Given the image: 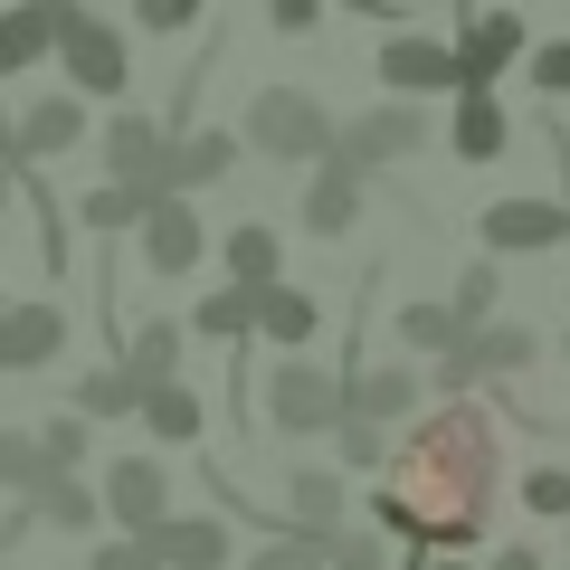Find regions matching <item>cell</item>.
I'll return each mask as SVG.
<instances>
[{
	"mask_svg": "<svg viewBox=\"0 0 570 570\" xmlns=\"http://www.w3.org/2000/svg\"><path fill=\"white\" fill-rule=\"evenodd\" d=\"M219 266H228V285L238 295H266V285H285V247H276V228L266 219H238L219 238Z\"/></svg>",
	"mask_w": 570,
	"mask_h": 570,
	"instance_id": "obj_23",
	"label": "cell"
},
{
	"mask_svg": "<svg viewBox=\"0 0 570 570\" xmlns=\"http://www.w3.org/2000/svg\"><path fill=\"white\" fill-rule=\"evenodd\" d=\"M10 190H20V171H0V209H10Z\"/></svg>",
	"mask_w": 570,
	"mask_h": 570,
	"instance_id": "obj_44",
	"label": "cell"
},
{
	"mask_svg": "<svg viewBox=\"0 0 570 570\" xmlns=\"http://www.w3.org/2000/svg\"><path fill=\"white\" fill-rule=\"evenodd\" d=\"M67 409H77L86 428H96V419H134V409H142V390L124 381L115 362H105V371H86V381H77V400H67Z\"/></svg>",
	"mask_w": 570,
	"mask_h": 570,
	"instance_id": "obj_30",
	"label": "cell"
},
{
	"mask_svg": "<svg viewBox=\"0 0 570 570\" xmlns=\"http://www.w3.org/2000/svg\"><path fill=\"white\" fill-rule=\"evenodd\" d=\"M532 86H542V96H570V39L532 48Z\"/></svg>",
	"mask_w": 570,
	"mask_h": 570,
	"instance_id": "obj_39",
	"label": "cell"
},
{
	"mask_svg": "<svg viewBox=\"0 0 570 570\" xmlns=\"http://www.w3.org/2000/svg\"><path fill=\"white\" fill-rule=\"evenodd\" d=\"M86 570H153V551L115 532V542H96V551H86Z\"/></svg>",
	"mask_w": 570,
	"mask_h": 570,
	"instance_id": "obj_41",
	"label": "cell"
},
{
	"mask_svg": "<svg viewBox=\"0 0 570 570\" xmlns=\"http://www.w3.org/2000/svg\"><path fill=\"white\" fill-rule=\"evenodd\" d=\"M314 333H324V305H314L305 285H266V295H257V343H276L285 362H295Z\"/></svg>",
	"mask_w": 570,
	"mask_h": 570,
	"instance_id": "obj_24",
	"label": "cell"
},
{
	"mask_svg": "<svg viewBox=\"0 0 570 570\" xmlns=\"http://www.w3.org/2000/svg\"><path fill=\"white\" fill-rule=\"evenodd\" d=\"M532 362H542V333H532V324H504V314H494V324H475L466 343L448 352V362L428 371V381L448 390V400H466L475 381H513V371H532Z\"/></svg>",
	"mask_w": 570,
	"mask_h": 570,
	"instance_id": "obj_5",
	"label": "cell"
},
{
	"mask_svg": "<svg viewBox=\"0 0 570 570\" xmlns=\"http://www.w3.org/2000/svg\"><path fill=\"white\" fill-rule=\"evenodd\" d=\"M238 153H247V142L219 134V124H200V134H171V153H163V190H171V200H200V190H219L228 171H238Z\"/></svg>",
	"mask_w": 570,
	"mask_h": 570,
	"instance_id": "obj_14",
	"label": "cell"
},
{
	"mask_svg": "<svg viewBox=\"0 0 570 570\" xmlns=\"http://www.w3.org/2000/svg\"><path fill=\"white\" fill-rule=\"evenodd\" d=\"M428 570H475V561H428Z\"/></svg>",
	"mask_w": 570,
	"mask_h": 570,
	"instance_id": "obj_45",
	"label": "cell"
},
{
	"mask_svg": "<svg viewBox=\"0 0 570 570\" xmlns=\"http://www.w3.org/2000/svg\"><path fill=\"white\" fill-rule=\"evenodd\" d=\"M238 570H324V542H295V532H266Z\"/></svg>",
	"mask_w": 570,
	"mask_h": 570,
	"instance_id": "obj_36",
	"label": "cell"
},
{
	"mask_svg": "<svg viewBox=\"0 0 570 570\" xmlns=\"http://www.w3.org/2000/svg\"><path fill=\"white\" fill-rule=\"evenodd\" d=\"M448 48H456V77L466 86H494L532 48V29H523V10H466V39H448Z\"/></svg>",
	"mask_w": 570,
	"mask_h": 570,
	"instance_id": "obj_15",
	"label": "cell"
},
{
	"mask_svg": "<svg viewBox=\"0 0 570 570\" xmlns=\"http://www.w3.org/2000/svg\"><path fill=\"white\" fill-rule=\"evenodd\" d=\"M181 333H200V343H247V333H257V295L219 285V295H200V314H190Z\"/></svg>",
	"mask_w": 570,
	"mask_h": 570,
	"instance_id": "obj_28",
	"label": "cell"
},
{
	"mask_svg": "<svg viewBox=\"0 0 570 570\" xmlns=\"http://www.w3.org/2000/svg\"><path fill=\"white\" fill-rule=\"evenodd\" d=\"M0 171H10V105H0Z\"/></svg>",
	"mask_w": 570,
	"mask_h": 570,
	"instance_id": "obj_43",
	"label": "cell"
},
{
	"mask_svg": "<svg viewBox=\"0 0 570 570\" xmlns=\"http://www.w3.org/2000/svg\"><path fill=\"white\" fill-rule=\"evenodd\" d=\"M142 238V266H153V276H200V257H209V228H200V200H153V219L134 228Z\"/></svg>",
	"mask_w": 570,
	"mask_h": 570,
	"instance_id": "obj_11",
	"label": "cell"
},
{
	"mask_svg": "<svg viewBox=\"0 0 570 570\" xmlns=\"http://www.w3.org/2000/svg\"><path fill=\"white\" fill-rule=\"evenodd\" d=\"M58 58H67V96L77 105H96V96H124L134 86V48H124V29L115 20H96V10H67V29H58Z\"/></svg>",
	"mask_w": 570,
	"mask_h": 570,
	"instance_id": "obj_4",
	"label": "cell"
},
{
	"mask_svg": "<svg viewBox=\"0 0 570 570\" xmlns=\"http://www.w3.org/2000/svg\"><path fill=\"white\" fill-rule=\"evenodd\" d=\"M266 428L276 438H333L343 428V371H314V362H276L257 390Z\"/></svg>",
	"mask_w": 570,
	"mask_h": 570,
	"instance_id": "obj_3",
	"label": "cell"
},
{
	"mask_svg": "<svg viewBox=\"0 0 570 570\" xmlns=\"http://www.w3.org/2000/svg\"><path fill=\"white\" fill-rule=\"evenodd\" d=\"M390 333H400V343L419 352V362H448V352L466 343V324H456L448 305H400V324H390Z\"/></svg>",
	"mask_w": 570,
	"mask_h": 570,
	"instance_id": "obj_29",
	"label": "cell"
},
{
	"mask_svg": "<svg viewBox=\"0 0 570 570\" xmlns=\"http://www.w3.org/2000/svg\"><path fill=\"white\" fill-rule=\"evenodd\" d=\"M153 200H163V190H142V181H96V190L77 200V219L96 228V238H124V228L153 219Z\"/></svg>",
	"mask_w": 570,
	"mask_h": 570,
	"instance_id": "obj_26",
	"label": "cell"
},
{
	"mask_svg": "<svg viewBox=\"0 0 570 570\" xmlns=\"http://www.w3.org/2000/svg\"><path fill=\"white\" fill-rule=\"evenodd\" d=\"M142 551H153V570H228L238 561V532L219 513H163L142 532Z\"/></svg>",
	"mask_w": 570,
	"mask_h": 570,
	"instance_id": "obj_9",
	"label": "cell"
},
{
	"mask_svg": "<svg viewBox=\"0 0 570 570\" xmlns=\"http://www.w3.org/2000/svg\"><path fill=\"white\" fill-rule=\"evenodd\" d=\"M381 86H390V96H438V86H466V77H456V48L448 39L400 29V39H381Z\"/></svg>",
	"mask_w": 570,
	"mask_h": 570,
	"instance_id": "obj_16",
	"label": "cell"
},
{
	"mask_svg": "<svg viewBox=\"0 0 570 570\" xmlns=\"http://www.w3.org/2000/svg\"><path fill=\"white\" fill-rule=\"evenodd\" d=\"M561 352H570V333H561Z\"/></svg>",
	"mask_w": 570,
	"mask_h": 570,
	"instance_id": "obj_46",
	"label": "cell"
},
{
	"mask_svg": "<svg viewBox=\"0 0 570 570\" xmlns=\"http://www.w3.org/2000/svg\"><path fill=\"white\" fill-rule=\"evenodd\" d=\"M96 504H105V523H115L124 542H142V532L171 513V466L163 456H115V466L96 475Z\"/></svg>",
	"mask_w": 570,
	"mask_h": 570,
	"instance_id": "obj_6",
	"label": "cell"
},
{
	"mask_svg": "<svg viewBox=\"0 0 570 570\" xmlns=\"http://www.w3.org/2000/svg\"><path fill=\"white\" fill-rule=\"evenodd\" d=\"M134 419L153 428L163 448H190V438L209 428V409H200V390H190V381H171V390H142V409H134Z\"/></svg>",
	"mask_w": 570,
	"mask_h": 570,
	"instance_id": "obj_27",
	"label": "cell"
},
{
	"mask_svg": "<svg viewBox=\"0 0 570 570\" xmlns=\"http://www.w3.org/2000/svg\"><path fill=\"white\" fill-rule=\"evenodd\" d=\"M266 29L276 39H314L324 29V0H266Z\"/></svg>",
	"mask_w": 570,
	"mask_h": 570,
	"instance_id": "obj_38",
	"label": "cell"
},
{
	"mask_svg": "<svg viewBox=\"0 0 570 570\" xmlns=\"http://www.w3.org/2000/svg\"><path fill=\"white\" fill-rule=\"evenodd\" d=\"M352 219H362V171L343 163V153H324L305 181V228L314 238H352Z\"/></svg>",
	"mask_w": 570,
	"mask_h": 570,
	"instance_id": "obj_22",
	"label": "cell"
},
{
	"mask_svg": "<svg viewBox=\"0 0 570 570\" xmlns=\"http://www.w3.org/2000/svg\"><path fill=\"white\" fill-rule=\"evenodd\" d=\"M523 504L542 513V523H570V466H532L523 475Z\"/></svg>",
	"mask_w": 570,
	"mask_h": 570,
	"instance_id": "obj_37",
	"label": "cell"
},
{
	"mask_svg": "<svg viewBox=\"0 0 570 570\" xmlns=\"http://www.w3.org/2000/svg\"><path fill=\"white\" fill-rule=\"evenodd\" d=\"M238 142L266 153V163H324L333 142H343V124H333V105L305 96V86H266V96H247Z\"/></svg>",
	"mask_w": 570,
	"mask_h": 570,
	"instance_id": "obj_2",
	"label": "cell"
},
{
	"mask_svg": "<svg viewBox=\"0 0 570 570\" xmlns=\"http://www.w3.org/2000/svg\"><path fill=\"white\" fill-rule=\"evenodd\" d=\"M142 29H200V0H134Z\"/></svg>",
	"mask_w": 570,
	"mask_h": 570,
	"instance_id": "obj_40",
	"label": "cell"
},
{
	"mask_svg": "<svg viewBox=\"0 0 570 570\" xmlns=\"http://www.w3.org/2000/svg\"><path fill=\"white\" fill-rule=\"evenodd\" d=\"M77 142H86V105L77 96H39V105L10 115V171H39V163H58V153H77Z\"/></svg>",
	"mask_w": 570,
	"mask_h": 570,
	"instance_id": "obj_12",
	"label": "cell"
},
{
	"mask_svg": "<svg viewBox=\"0 0 570 570\" xmlns=\"http://www.w3.org/2000/svg\"><path fill=\"white\" fill-rule=\"evenodd\" d=\"M67 10H77V0H10V10H0V77H20V67H39L48 48H58Z\"/></svg>",
	"mask_w": 570,
	"mask_h": 570,
	"instance_id": "obj_20",
	"label": "cell"
},
{
	"mask_svg": "<svg viewBox=\"0 0 570 570\" xmlns=\"http://www.w3.org/2000/svg\"><path fill=\"white\" fill-rule=\"evenodd\" d=\"M58 352H67L58 295H39V305H0V371H48Z\"/></svg>",
	"mask_w": 570,
	"mask_h": 570,
	"instance_id": "obj_17",
	"label": "cell"
},
{
	"mask_svg": "<svg viewBox=\"0 0 570 570\" xmlns=\"http://www.w3.org/2000/svg\"><path fill=\"white\" fill-rule=\"evenodd\" d=\"M428 142V105H371V115H352V134L333 142V153H343L352 171H390V163H409V153H419Z\"/></svg>",
	"mask_w": 570,
	"mask_h": 570,
	"instance_id": "obj_8",
	"label": "cell"
},
{
	"mask_svg": "<svg viewBox=\"0 0 570 570\" xmlns=\"http://www.w3.org/2000/svg\"><path fill=\"white\" fill-rule=\"evenodd\" d=\"M39 428H0V485H10V494H29V485H39Z\"/></svg>",
	"mask_w": 570,
	"mask_h": 570,
	"instance_id": "obj_34",
	"label": "cell"
},
{
	"mask_svg": "<svg viewBox=\"0 0 570 570\" xmlns=\"http://www.w3.org/2000/svg\"><path fill=\"white\" fill-rule=\"evenodd\" d=\"M428 409V371H409V362H352L343 371V419H362V428H409Z\"/></svg>",
	"mask_w": 570,
	"mask_h": 570,
	"instance_id": "obj_7",
	"label": "cell"
},
{
	"mask_svg": "<svg viewBox=\"0 0 570 570\" xmlns=\"http://www.w3.org/2000/svg\"><path fill=\"white\" fill-rule=\"evenodd\" d=\"M39 466L48 475H77L86 466V419H77V409H58V419L39 428Z\"/></svg>",
	"mask_w": 570,
	"mask_h": 570,
	"instance_id": "obj_33",
	"label": "cell"
},
{
	"mask_svg": "<svg viewBox=\"0 0 570 570\" xmlns=\"http://www.w3.org/2000/svg\"><path fill=\"white\" fill-rule=\"evenodd\" d=\"M333 448H343V466H352V475H381V466H390V428L343 419V428H333Z\"/></svg>",
	"mask_w": 570,
	"mask_h": 570,
	"instance_id": "obj_35",
	"label": "cell"
},
{
	"mask_svg": "<svg viewBox=\"0 0 570 570\" xmlns=\"http://www.w3.org/2000/svg\"><path fill=\"white\" fill-rule=\"evenodd\" d=\"M181 352H190L181 324H134V333H115V371H124L134 390H171V381H181Z\"/></svg>",
	"mask_w": 570,
	"mask_h": 570,
	"instance_id": "obj_21",
	"label": "cell"
},
{
	"mask_svg": "<svg viewBox=\"0 0 570 570\" xmlns=\"http://www.w3.org/2000/svg\"><path fill=\"white\" fill-rule=\"evenodd\" d=\"M494 409L475 400H438L390 438V466L371 485V532L390 551H419V561H456V551L485 542L494 523Z\"/></svg>",
	"mask_w": 570,
	"mask_h": 570,
	"instance_id": "obj_1",
	"label": "cell"
},
{
	"mask_svg": "<svg viewBox=\"0 0 570 570\" xmlns=\"http://www.w3.org/2000/svg\"><path fill=\"white\" fill-rule=\"evenodd\" d=\"M0 305H10V295H0Z\"/></svg>",
	"mask_w": 570,
	"mask_h": 570,
	"instance_id": "obj_47",
	"label": "cell"
},
{
	"mask_svg": "<svg viewBox=\"0 0 570 570\" xmlns=\"http://www.w3.org/2000/svg\"><path fill=\"white\" fill-rule=\"evenodd\" d=\"M343 523H352L343 466H295V475H285V523L276 532H295V542H333Z\"/></svg>",
	"mask_w": 570,
	"mask_h": 570,
	"instance_id": "obj_13",
	"label": "cell"
},
{
	"mask_svg": "<svg viewBox=\"0 0 570 570\" xmlns=\"http://www.w3.org/2000/svg\"><path fill=\"white\" fill-rule=\"evenodd\" d=\"M20 504H29V523H48V532H96V523H105V504H96L86 475H39Z\"/></svg>",
	"mask_w": 570,
	"mask_h": 570,
	"instance_id": "obj_25",
	"label": "cell"
},
{
	"mask_svg": "<svg viewBox=\"0 0 570 570\" xmlns=\"http://www.w3.org/2000/svg\"><path fill=\"white\" fill-rule=\"evenodd\" d=\"M475 238L494 257H542V247H570V200H494L475 219Z\"/></svg>",
	"mask_w": 570,
	"mask_h": 570,
	"instance_id": "obj_10",
	"label": "cell"
},
{
	"mask_svg": "<svg viewBox=\"0 0 570 570\" xmlns=\"http://www.w3.org/2000/svg\"><path fill=\"white\" fill-rule=\"evenodd\" d=\"M504 142H513V115L494 86H456V124H448V153L456 163H504Z\"/></svg>",
	"mask_w": 570,
	"mask_h": 570,
	"instance_id": "obj_19",
	"label": "cell"
},
{
	"mask_svg": "<svg viewBox=\"0 0 570 570\" xmlns=\"http://www.w3.org/2000/svg\"><path fill=\"white\" fill-rule=\"evenodd\" d=\"M494 305H504V276H494V257H475L466 266V276H456V295H448V314H456V324H494Z\"/></svg>",
	"mask_w": 570,
	"mask_h": 570,
	"instance_id": "obj_31",
	"label": "cell"
},
{
	"mask_svg": "<svg viewBox=\"0 0 570 570\" xmlns=\"http://www.w3.org/2000/svg\"><path fill=\"white\" fill-rule=\"evenodd\" d=\"M163 153H171L163 124L134 115V105H115V124H105V181H142V190H163Z\"/></svg>",
	"mask_w": 570,
	"mask_h": 570,
	"instance_id": "obj_18",
	"label": "cell"
},
{
	"mask_svg": "<svg viewBox=\"0 0 570 570\" xmlns=\"http://www.w3.org/2000/svg\"><path fill=\"white\" fill-rule=\"evenodd\" d=\"M324 570H400V551H390L371 523H343V532L324 542Z\"/></svg>",
	"mask_w": 570,
	"mask_h": 570,
	"instance_id": "obj_32",
	"label": "cell"
},
{
	"mask_svg": "<svg viewBox=\"0 0 570 570\" xmlns=\"http://www.w3.org/2000/svg\"><path fill=\"white\" fill-rule=\"evenodd\" d=\"M475 570H542V551H532V542H504V551H485Z\"/></svg>",
	"mask_w": 570,
	"mask_h": 570,
	"instance_id": "obj_42",
	"label": "cell"
}]
</instances>
